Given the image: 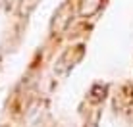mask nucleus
<instances>
[{"label":"nucleus","instance_id":"nucleus-1","mask_svg":"<svg viewBox=\"0 0 133 127\" xmlns=\"http://www.w3.org/2000/svg\"><path fill=\"white\" fill-rule=\"evenodd\" d=\"M56 19H54V29L56 31H62V29H66V25H68V21H70V17H71V6L70 4H64V6L60 8V10L56 12Z\"/></svg>","mask_w":133,"mask_h":127},{"label":"nucleus","instance_id":"nucleus-2","mask_svg":"<svg viewBox=\"0 0 133 127\" xmlns=\"http://www.w3.org/2000/svg\"><path fill=\"white\" fill-rule=\"evenodd\" d=\"M100 2H102V0H83V2H81V16H93L95 12L98 10L100 8Z\"/></svg>","mask_w":133,"mask_h":127}]
</instances>
